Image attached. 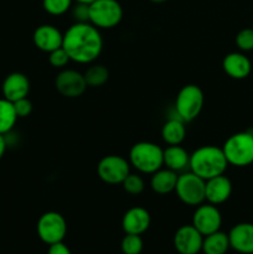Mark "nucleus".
<instances>
[{
    "label": "nucleus",
    "instance_id": "obj_1",
    "mask_svg": "<svg viewBox=\"0 0 253 254\" xmlns=\"http://www.w3.org/2000/svg\"><path fill=\"white\" fill-rule=\"evenodd\" d=\"M62 47L71 61L91 64L101 55L103 39L99 30L91 22H74L63 34Z\"/></svg>",
    "mask_w": 253,
    "mask_h": 254
},
{
    "label": "nucleus",
    "instance_id": "obj_2",
    "mask_svg": "<svg viewBox=\"0 0 253 254\" xmlns=\"http://www.w3.org/2000/svg\"><path fill=\"white\" fill-rule=\"evenodd\" d=\"M227 166V159L223 154L222 148H217L215 145H205L196 149L190 155L189 163L190 171L203 180L222 175Z\"/></svg>",
    "mask_w": 253,
    "mask_h": 254
},
{
    "label": "nucleus",
    "instance_id": "obj_3",
    "mask_svg": "<svg viewBox=\"0 0 253 254\" xmlns=\"http://www.w3.org/2000/svg\"><path fill=\"white\" fill-rule=\"evenodd\" d=\"M129 164L143 174H154L164 166V150L158 144L139 141L130 148Z\"/></svg>",
    "mask_w": 253,
    "mask_h": 254
},
{
    "label": "nucleus",
    "instance_id": "obj_4",
    "mask_svg": "<svg viewBox=\"0 0 253 254\" xmlns=\"http://www.w3.org/2000/svg\"><path fill=\"white\" fill-rule=\"evenodd\" d=\"M227 163L237 168L253 164V135L248 131H241L231 135L222 146Z\"/></svg>",
    "mask_w": 253,
    "mask_h": 254
},
{
    "label": "nucleus",
    "instance_id": "obj_5",
    "mask_svg": "<svg viewBox=\"0 0 253 254\" xmlns=\"http://www.w3.org/2000/svg\"><path fill=\"white\" fill-rule=\"evenodd\" d=\"M123 19V7L117 0H94L89 4V22L97 29L116 27Z\"/></svg>",
    "mask_w": 253,
    "mask_h": 254
},
{
    "label": "nucleus",
    "instance_id": "obj_6",
    "mask_svg": "<svg viewBox=\"0 0 253 254\" xmlns=\"http://www.w3.org/2000/svg\"><path fill=\"white\" fill-rule=\"evenodd\" d=\"M205 102L202 89L196 84H186L179 91L175 108L179 118L184 122H191L201 113Z\"/></svg>",
    "mask_w": 253,
    "mask_h": 254
},
{
    "label": "nucleus",
    "instance_id": "obj_7",
    "mask_svg": "<svg viewBox=\"0 0 253 254\" xmlns=\"http://www.w3.org/2000/svg\"><path fill=\"white\" fill-rule=\"evenodd\" d=\"M206 180L188 171L179 175L175 192L181 202L188 206H198L206 201Z\"/></svg>",
    "mask_w": 253,
    "mask_h": 254
},
{
    "label": "nucleus",
    "instance_id": "obj_8",
    "mask_svg": "<svg viewBox=\"0 0 253 254\" xmlns=\"http://www.w3.org/2000/svg\"><path fill=\"white\" fill-rule=\"evenodd\" d=\"M36 230L40 240L50 246L63 241L67 233V222L61 213L49 211L39 218Z\"/></svg>",
    "mask_w": 253,
    "mask_h": 254
},
{
    "label": "nucleus",
    "instance_id": "obj_9",
    "mask_svg": "<svg viewBox=\"0 0 253 254\" xmlns=\"http://www.w3.org/2000/svg\"><path fill=\"white\" fill-rule=\"evenodd\" d=\"M130 164L121 155H107L101 159L97 166V173L102 181L109 185L122 184L130 174Z\"/></svg>",
    "mask_w": 253,
    "mask_h": 254
},
{
    "label": "nucleus",
    "instance_id": "obj_10",
    "mask_svg": "<svg viewBox=\"0 0 253 254\" xmlns=\"http://www.w3.org/2000/svg\"><path fill=\"white\" fill-rule=\"evenodd\" d=\"M191 225L198 231L202 236L211 235V233L220 231L222 225V216L220 210L212 203H201L197 206L192 216Z\"/></svg>",
    "mask_w": 253,
    "mask_h": 254
},
{
    "label": "nucleus",
    "instance_id": "obj_11",
    "mask_svg": "<svg viewBox=\"0 0 253 254\" xmlns=\"http://www.w3.org/2000/svg\"><path fill=\"white\" fill-rule=\"evenodd\" d=\"M55 87L61 96L67 98H77L84 93L87 83L81 72L74 69H63L57 74Z\"/></svg>",
    "mask_w": 253,
    "mask_h": 254
},
{
    "label": "nucleus",
    "instance_id": "obj_12",
    "mask_svg": "<svg viewBox=\"0 0 253 254\" xmlns=\"http://www.w3.org/2000/svg\"><path fill=\"white\" fill-rule=\"evenodd\" d=\"M203 236L192 225L181 226L174 235V247L180 254H197L202 250Z\"/></svg>",
    "mask_w": 253,
    "mask_h": 254
},
{
    "label": "nucleus",
    "instance_id": "obj_13",
    "mask_svg": "<svg viewBox=\"0 0 253 254\" xmlns=\"http://www.w3.org/2000/svg\"><path fill=\"white\" fill-rule=\"evenodd\" d=\"M32 40H34V44L37 49L50 54L54 50L62 47L63 34L54 25L45 24L35 30Z\"/></svg>",
    "mask_w": 253,
    "mask_h": 254
},
{
    "label": "nucleus",
    "instance_id": "obj_14",
    "mask_svg": "<svg viewBox=\"0 0 253 254\" xmlns=\"http://www.w3.org/2000/svg\"><path fill=\"white\" fill-rule=\"evenodd\" d=\"M231 248L241 254H253V223H237L228 233Z\"/></svg>",
    "mask_w": 253,
    "mask_h": 254
},
{
    "label": "nucleus",
    "instance_id": "obj_15",
    "mask_svg": "<svg viewBox=\"0 0 253 254\" xmlns=\"http://www.w3.org/2000/svg\"><path fill=\"white\" fill-rule=\"evenodd\" d=\"M150 226V213L140 206L131 207L124 213L122 220V227L126 233L129 235L141 236L146 232Z\"/></svg>",
    "mask_w": 253,
    "mask_h": 254
},
{
    "label": "nucleus",
    "instance_id": "obj_16",
    "mask_svg": "<svg viewBox=\"0 0 253 254\" xmlns=\"http://www.w3.org/2000/svg\"><path fill=\"white\" fill-rule=\"evenodd\" d=\"M206 201L212 205H221L230 198L232 183L227 176L218 175L206 180Z\"/></svg>",
    "mask_w": 253,
    "mask_h": 254
},
{
    "label": "nucleus",
    "instance_id": "obj_17",
    "mask_svg": "<svg viewBox=\"0 0 253 254\" xmlns=\"http://www.w3.org/2000/svg\"><path fill=\"white\" fill-rule=\"evenodd\" d=\"M2 96L10 102L19 101V99L27 97L30 92V81L24 73L14 72L5 77L2 82Z\"/></svg>",
    "mask_w": 253,
    "mask_h": 254
},
{
    "label": "nucleus",
    "instance_id": "obj_18",
    "mask_svg": "<svg viewBox=\"0 0 253 254\" xmlns=\"http://www.w3.org/2000/svg\"><path fill=\"white\" fill-rule=\"evenodd\" d=\"M222 68L231 78L243 79L252 71V64L242 52H231L223 59Z\"/></svg>",
    "mask_w": 253,
    "mask_h": 254
},
{
    "label": "nucleus",
    "instance_id": "obj_19",
    "mask_svg": "<svg viewBox=\"0 0 253 254\" xmlns=\"http://www.w3.org/2000/svg\"><path fill=\"white\" fill-rule=\"evenodd\" d=\"M178 173L170 169H159L154 174H151L150 188L154 192L159 195H166L175 191L176 183H178Z\"/></svg>",
    "mask_w": 253,
    "mask_h": 254
},
{
    "label": "nucleus",
    "instance_id": "obj_20",
    "mask_svg": "<svg viewBox=\"0 0 253 254\" xmlns=\"http://www.w3.org/2000/svg\"><path fill=\"white\" fill-rule=\"evenodd\" d=\"M190 163V154L180 145H169L164 149V165L170 170L183 171Z\"/></svg>",
    "mask_w": 253,
    "mask_h": 254
},
{
    "label": "nucleus",
    "instance_id": "obj_21",
    "mask_svg": "<svg viewBox=\"0 0 253 254\" xmlns=\"http://www.w3.org/2000/svg\"><path fill=\"white\" fill-rule=\"evenodd\" d=\"M185 122L178 119H169L161 129V138L168 145H180L186 136Z\"/></svg>",
    "mask_w": 253,
    "mask_h": 254
},
{
    "label": "nucleus",
    "instance_id": "obj_22",
    "mask_svg": "<svg viewBox=\"0 0 253 254\" xmlns=\"http://www.w3.org/2000/svg\"><path fill=\"white\" fill-rule=\"evenodd\" d=\"M230 240L228 235L221 231L203 236L202 252L205 254H226L230 248Z\"/></svg>",
    "mask_w": 253,
    "mask_h": 254
},
{
    "label": "nucleus",
    "instance_id": "obj_23",
    "mask_svg": "<svg viewBox=\"0 0 253 254\" xmlns=\"http://www.w3.org/2000/svg\"><path fill=\"white\" fill-rule=\"evenodd\" d=\"M17 121L12 102L5 98H0V134H6L14 128Z\"/></svg>",
    "mask_w": 253,
    "mask_h": 254
},
{
    "label": "nucleus",
    "instance_id": "obj_24",
    "mask_svg": "<svg viewBox=\"0 0 253 254\" xmlns=\"http://www.w3.org/2000/svg\"><path fill=\"white\" fill-rule=\"evenodd\" d=\"M84 79L87 86L89 87H101L108 81L109 72L103 64H93L84 72Z\"/></svg>",
    "mask_w": 253,
    "mask_h": 254
},
{
    "label": "nucleus",
    "instance_id": "obj_25",
    "mask_svg": "<svg viewBox=\"0 0 253 254\" xmlns=\"http://www.w3.org/2000/svg\"><path fill=\"white\" fill-rule=\"evenodd\" d=\"M73 0H42V7L45 11L54 16H60L72 7Z\"/></svg>",
    "mask_w": 253,
    "mask_h": 254
},
{
    "label": "nucleus",
    "instance_id": "obj_26",
    "mask_svg": "<svg viewBox=\"0 0 253 254\" xmlns=\"http://www.w3.org/2000/svg\"><path fill=\"white\" fill-rule=\"evenodd\" d=\"M143 240L139 235H129L126 233V237L122 240L121 248L123 254H140L143 251Z\"/></svg>",
    "mask_w": 253,
    "mask_h": 254
},
{
    "label": "nucleus",
    "instance_id": "obj_27",
    "mask_svg": "<svg viewBox=\"0 0 253 254\" xmlns=\"http://www.w3.org/2000/svg\"><path fill=\"white\" fill-rule=\"evenodd\" d=\"M123 189L130 195H139V193L143 192L144 188H145V184L144 180L141 179V176L136 175V174H129L124 181L122 183Z\"/></svg>",
    "mask_w": 253,
    "mask_h": 254
},
{
    "label": "nucleus",
    "instance_id": "obj_28",
    "mask_svg": "<svg viewBox=\"0 0 253 254\" xmlns=\"http://www.w3.org/2000/svg\"><path fill=\"white\" fill-rule=\"evenodd\" d=\"M236 45L243 52L253 50V27L241 30L236 36Z\"/></svg>",
    "mask_w": 253,
    "mask_h": 254
},
{
    "label": "nucleus",
    "instance_id": "obj_29",
    "mask_svg": "<svg viewBox=\"0 0 253 254\" xmlns=\"http://www.w3.org/2000/svg\"><path fill=\"white\" fill-rule=\"evenodd\" d=\"M69 61L71 60H69V56L67 55L66 50L63 47L54 50V51L49 54V62L55 68H63Z\"/></svg>",
    "mask_w": 253,
    "mask_h": 254
},
{
    "label": "nucleus",
    "instance_id": "obj_30",
    "mask_svg": "<svg viewBox=\"0 0 253 254\" xmlns=\"http://www.w3.org/2000/svg\"><path fill=\"white\" fill-rule=\"evenodd\" d=\"M12 104H14V109L17 118H25V117H29L31 114L32 103L27 97L19 99V101L12 102Z\"/></svg>",
    "mask_w": 253,
    "mask_h": 254
},
{
    "label": "nucleus",
    "instance_id": "obj_31",
    "mask_svg": "<svg viewBox=\"0 0 253 254\" xmlns=\"http://www.w3.org/2000/svg\"><path fill=\"white\" fill-rule=\"evenodd\" d=\"M72 16L76 20V22H89V5L77 2L72 7Z\"/></svg>",
    "mask_w": 253,
    "mask_h": 254
},
{
    "label": "nucleus",
    "instance_id": "obj_32",
    "mask_svg": "<svg viewBox=\"0 0 253 254\" xmlns=\"http://www.w3.org/2000/svg\"><path fill=\"white\" fill-rule=\"evenodd\" d=\"M47 254H72L69 248L63 242H57L54 245H50Z\"/></svg>",
    "mask_w": 253,
    "mask_h": 254
},
{
    "label": "nucleus",
    "instance_id": "obj_33",
    "mask_svg": "<svg viewBox=\"0 0 253 254\" xmlns=\"http://www.w3.org/2000/svg\"><path fill=\"white\" fill-rule=\"evenodd\" d=\"M5 150H6V140H5V136L0 134V160L4 156Z\"/></svg>",
    "mask_w": 253,
    "mask_h": 254
},
{
    "label": "nucleus",
    "instance_id": "obj_34",
    "mask_svg": "<svg viewBox=\"0 0 253 254\" xmlns=\"http://www.w3.org/2000/svg\"><path fill=\"white\" fill-rule=\"evenodd\" d=\"M76 2H83V4H91V2H93L94 0H74Z\"/></svg>",
    "mask_w": 253,
    "mask_h": 254
},
{
    "label": "nucleus",
    "instance_id": "obj_35",
    "mask_svg": "<svg viewBox=\"0 0 253 254\" xmlns=\"http://www.w3.org/2000/svg\"><path fill=\"white\" fill-rule=\"evenodd\" d=\"M149 1L155 2V4H161V2H165V1H168V0H149Z\"/></svg>",
    "mask_w": 253,
    "mask_h": 254
},
{
    "label": "nucleus",
    "instance_id": "obj_36",
    "mask_svg": "<svg viewBox=\"0 0 253 254\" xmlns=\"http://www.w3.org/2000/svg\"><path fill=\"white\" fill-rule=\"evenodd\" d=\"M251 133H252V135H253V130H252V131H251Z\"/></svg>",
    "mask_w": 253,
    "mask_h": 254
},
{
    "label": "nucleus",
    "instance_id": "obj_37",
    "mask_svg": "<svg viewBox=\"0 0 253 254\" xmlns=\"http://www.w3.org/2000/svg\"><path fill=\"white\" fill-rule=\"evenodd\" d=\"M252 27H253V26H252Z\"/></svg>",
    "mask_w": 253,
    "mask_h": 254
}]
</instances>
